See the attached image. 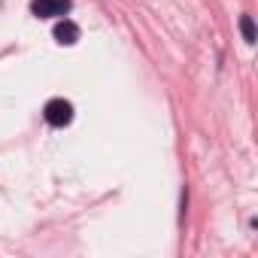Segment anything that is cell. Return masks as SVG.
Returning <instances> with one entry per match:
<instances>
[{
  "label": "cell",
  "instance_id": "cell-3",
  "mask_svg": "<svg viewBox=\"0 0 258 258\" xmlns=\"http://www.w3.org/2000/svg\"><path fill=\"white\" fill-rule=\"evenodd\" d=\"M52 37H55L61 46H76V43H79V25L70 22V19H61V22L55 25Z\"/></svg>",
  "mask_w": 258,
  "mask_h": 258
},
{
  "label": "cell",
  "instance_id": "cell-4",
  "mask_svg": "<svg viewBox=\"0 0 258 258\" xmlns=\"http://www.w3.org/2000/svg\"><path fill=\"white\" fill-rule=\"evenodd\" d=\"M240 34H243V40L249 46L255 43V22H252V16H240Z\"/></svg>",
  "mask_w": 258,
  "mask_h": 258
},
{
  "label": "cell",
  "instance_id": "cell-1",
  "mask_svg": "<svg viewBox=\"0 0 258 258\" xmlns=\"http://www.w3.org/2000/svg\"><path fill=\"white\" fill-rule=\"evenodd\" d=\"M43 118H46V124H52V127H64V124L73 121V103L64 100V97H52V100L43 106Z\"/></svg>",
  "mask_w": 258,
  "mask_h": 258
},
{
  "label": "cell",
  "instance_id": "cell-2",
  "mask_svg": "<svg viewBox=\"0 0 258 258\" xmlns=\"http://www.w3.org/2000/svg\"><path fill=\"white\" fill-rule=\"evenodd\" d=\"M73 10V0H34L31 13L37 19H64Z\"/></svg>",
  "mask_w": 258,
  "mask_h": 258
}]
</instances>
